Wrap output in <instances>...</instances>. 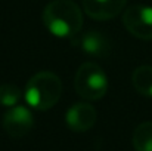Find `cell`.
<instances>
[{
  "mask_svg": "<svg viewBox=\"0 0 152 151\" xmlns=\"http://www.w3.org/2000/svg\"><path fill=\"white\" fill-rule=\"evenodd\" d=\"M132 85L133 88L143 96L152 98V67L151 65H140L132 74Z\"/></svg>",
  "mask_w": 152,
  "mask_h": 151,
  "instance_id": "9",
  "label": "cell"
},
{
  "mask_svg": "<svg viewBox=\"0 0 152 151\" xmlns=\"http://www.w3.org/2000/svg\"><path fill=\"white\" fill-rule=\"evenodd\" d=\"M133 147L136 151H152V122H143L134 129Z\"/></svg>",
  "mask_w": 152,
  "mask_h": 151,
  "instance_id": "10",
  "label": "cell"
},
{
  "mask_svg": "<svg viewBox=\"0 0 152 151\" xmlns=\"http://www.w3.org/2000/svg\"><path fill=\"white\" fill-rule=\"evenodd\" d=\"M62 95V82L52 71L36 73L27 83L25 101L30 107L39 111L52 108Z\"/></svg>",
  "mask_w": 152,
  "mask_h": 151,
  "instance_id": "2",
  "label": "cell"
},
{
  "mask_svg": "<svg viewBox=\"0 0 152 151\" xmlns=\"http://www.w3.org/2000/svg\"><path fill=\"white\" fill-rule=\"evenodd\" d=\"M21 99V91L18 86L12 83L0 85V105L3 107H15Z\"/></svg>",
  "mask_w": 152,
  "mask_h": 151,
  "instance_id": "11",
  "label": "cell"
},
{
  "mask_svg": "<svg viewBox=\"0 0 152 151\" xmlns=\"http://www.w3.org/2000/svg\"><path fill=\"white\" fill-rule=\"evenodd\" d=\"M74 86L81 98L87 101H98L102 99L108 92V77L101 65L93 61H87L77 70Z\"/></svg>",
  "mask_w": 152,
  "mask_h": 151,
  "instance_id": "3",
  "label": "cell"
},
{
  "mask_svg": "<svg viewBox=\"0 0 152 151\" xmlns=\"http://www.w3.org/2000/svg\"><path fill=\"white\" fill-rule=\"evenodd\" d=\"M80 48L83 52L92 56H106L109 53L111 45L109 40L99 31H89L83 36L80 42Z\"/></svg>",
  "mask_w": 152,
  "mask_h": 151,
  "instance_id": "8",
  "label": "cell"
},
{
  "mask_svg": "<svg viewBox=\"0 0 152 151\" xmlns=\"http://www.w3.org/2000/svg\"><path fill=\"white\" fill-rule=\"evenodd\" d=\"M127 0H83V9L87 16L96 21H108L120 15Z\"/></svg>",
  "mask_w": 152,
  "mask_h": 151,
  "instance_id": "7",
  "label": "cell"
},
{
  "mask_svg": "<svg viewBox=\"0 0 152 151\" xmlns=\"http://www.w3.org/2000/svg\"><path fill=\"white\" fill-rule=\"evenodd\" d=\"M123 24L132 36L140 40H152L151 6H143V4L130 6L123 13Z\"/></svg>",
  "mask_w": 152,
  "mask_h": 151,
  "instance_id": "4",
  "label": "cell"
},
{
  "mask_svg": "<svg viewBox=\"0 0 152 151\" xmlns=\"http://www.w3.org/2000/svg\"><path fill=\"white\" fill-rule=\"evenodd\" d=\"M43 24L55 37L77 36L83 27V12L72 0H52L43 10Z\"/></svg>",
  "mask_w": 152,
  "mask_h": 151,
  "instance_id": "1",
  "label": "cell"
},
{
  "mask_svg": "<svg viewBox=\"0 0 152 151\" xmlns=\"http://www.w3.org/2000/svg\"><path fill=\"white\" fill-rule=\"evenodd\" d=\"M98 119V113L92 104L87 102H78L74 104L65 116L66 124L74 132H87L90 130Z\"/></svg>",
  "mask_w": 152,
  "mask_h": 151,
  "instance_id": "6",
  "label": "cell"
},
{
  "mask_svg": "<svg viewBox=\"0 0 152 151\" xmlns=\"http://www.w3.org/2000/svg\"><path fill=\"white\" fill-rule=\"evenodd\" d=\"M1 124H3L4 132L10 138L19 139L30 133V130L34 126V119H33L31 111L27 107L15 105V107H10L4 113Z\"/></svg>",
  "mask_w": 152,
  "mask_h": 151,
  "instance_id": "5",
  "label": "cell"
}]
</instances>
